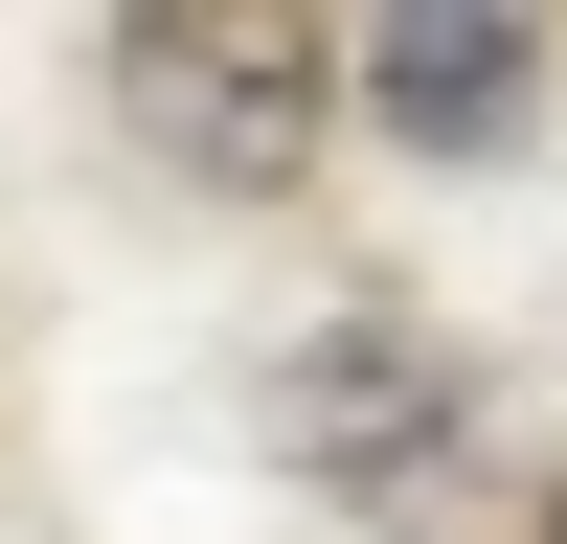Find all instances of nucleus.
I'll return each instance as SVG.
<instances>
[{
	"mask_svg": "<svg viewBox=\"0 0 567 544\" xmlns=\"http://www.w3.org/2000/svg\"><path fill=\"white\" fill-rule=\"evenodd\" d=\"M341 69H363V114H386L409 159H499V136L545 114V23H499V0H409V23L341 45Z\"/></svg>",
	"mask_w": 567,
	"mask_h": 544,
	"instance_id": "nucleus-3",
	"label": "nucleus"
},
{
	"mask_svg": "<svg viewBox=\"0 0 567 544\" xmlns=\"http://www.w3.org/2000/svg\"><path fill=\"white\" fill-rule=\"evenodd\" d=\"M318 114H341V23H296V0H136L114 23V136L159 181H205V205L296 181Z\"/></svg>",
	"mask_w": 567,
	"mask_h": 544,
	"instance_id": "nucleus-1",
	"label": "nucleus"
},
{
	"mask_svg": "<svg viewBox=\"0 0 567 544\" xmlns=\"http://www.w3.org/2000/svg\"><path fill=\"white\" fill-rule=\"evenodd\" d=\"M250 431L296 453V477H409V453L454 431V341H432V317H386V295H341V317L250 386Z\"/></svg>",
	"mask_w": 567,
	"mask_h": 544,
	"instance_id": "nucleus-2",
	"label": "nucleus"
}]
</instances>
